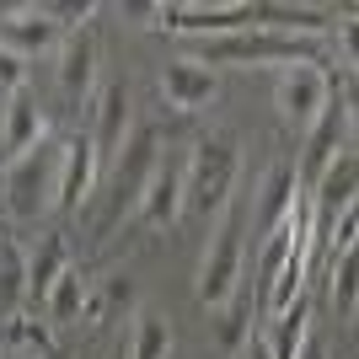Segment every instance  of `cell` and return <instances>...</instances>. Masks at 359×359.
Instances as JSON below:
<instances>
[{
  "instance_id": "obj_1",
  "label": "cell",
  "mask_w": 359,
  "mask_h": 359,
  "mask_svg": "<svg viewBox=\"0 0 359 359\" xmlns=\"http://www.w3.org/2000/svg\"><path fill=\"white\" fill-rule=\"evenodd\" d=\"M236 140L231 135H210L204 145H194V156L182 161V210L210 220L231 204V188H236Z\"/></svg>"
},
{
  "instance_id": "obj_2",
  "label": "cell",
  "mask_w": 359,
  "mask_h": 359,
  "mask_svg": "<svg viewBox=\"0 0 359 359\" xmlns=\"http://www.w3.org/2000/svg\"><path fill=\"white\" fill-rule=\"evenodd\" d=\"M60 156L65 145H32L27 156L6 161V215L11 220H38L60 194Z\"/></svg>"
},
{
  "instance_id": "obj_3",
  "label": "cell",
  "mask_w": 359,
  "mask_h": 359,
  "mask_svg": "<svg viewBox=\"0 0 359 359\" xmlns=\"http://www.w3.org/2000/svg\"><path fill=\"white\" fill-rule=\"evenodd\" d=\"M241 241H247V215L241 204H225L220 225H215L210 247H204V263H198V300L220 311L225 300L236 295V279H241Z\"/></svg>"
},
{
  "instance_id": "obj_4",
  "label": "cell",
  "mask_w": 359,
  "mask_h": 359,
  "mask_svg": "<svg viewBox=\"0 0 359 359\" xmlns=\"http://www.w3.org/2000/svg\"><path fill=\"white\" fill-rule=\"evenodd\" d=\"M156 161H161V135L156 129H135V135L123 140L118 161H113V188H107V215H102V231L118 215L140 210V198H145L150 177H156Z\"/></svg>"
},
{
  "instance_id": "obj_5",
  "label": "cell",
  "mask_w": 359,
  "mask_h": 359,
  "mask_svg": "<svg viewBox=\"0 0 359 359\" xmlns=\"http://www.w3.org/2000/svg\"><path fill=\"white\" fill-rule=\"evenodd\" d=\"M273 102L295 129H311L316 113L332 102V75L322 65H285L279 70V86H273Z\"/></svg>"
},
{
  "instance_id": "obj_6",
  "label": "cell",
  "mask_w": 359,
  "mask_h": 359,
  "mask_svg": "<svg viewBox=\"0 0 359 359\" xmlns=\"http://www.w3.org/2000/svg\"><path fill=\"white\" fill-rule=\"evenodd\" d=\"M129 135H135V91L123 86V81H113V86L102 91V102H97V129H91L97 172L118 161V150H123V140H129Z\"/></svg>"
},
{
  "instance_id": "obj_7",
  "label": "cell",
  "mask_w": 359,
  "mask_h": 359,
  "mask_svg": "<svg viewBox=\"0 0 359 359\" xmlns=\"http://www.w3.org/2000/svg\"><path fill=\"white\" fill-rule=\"evenodd\" d=\"M166 32H198V38H225V32H247L252 27V6L236 0V6H161Z\"/></svg>"
},
{
  "instance_id": "obj_8",
  "label": "cell",
  "mask_w": 359,
  "mask_h": 359,
  "mask_svg": "<svg viewBox=\"0 0 359 359\" xmlns=\"http://www.w3.org/2000/svg\"><path fill=\"white\" fill-rule=\"evenodd\" d=\"M91 182H97V150H91V135H75L65 140V156H60V194H54V210L75 215L81 204L91 198Z\"/></svg>"
},
{
  "instance_id": "obj_9",
  "label": "cell",
  "mask_w": 359,
  "mask_h": 359,
  "mask_svg": "<svg viewBox=\"0 0 359 359\" xmlns=\"http://www.w3.org/2000/svg\"><path fill=\"white\" fill-rule=\"evenodd\" d=\"M91 81H97V27H75L60 48V97L65 102H86Z\"/></svg>"
},
{
  "instance_id": "obj_10",
  "label": "cell",
  "mask_w": 359,
  "mask_h": 359,
  "mask_svg": "<svg viewBox=\"0 0 359 359\" xmlns=\"http://www.w3.org/2000/svg\"><path fill=\"white\" fill-rule=\"evenodd\" d=\"M43 135H48V118H43V107H38V97H32L27 86H22V91H11V102H6V129H0L6 161L27 156L32 145H43Z\"/></svg>"
},
{
  "instance_id": "obj_11",
  "label": "cell",
  "mask_w": 359,
  "mask_h": 359,
  "mask_svg": "<svg viewBox=\"0 0 359 359\" xmlns=\"http://www.w3.org/2000/svg\"><path fill=\"white\" fill-rule=\"evenodd\" d=\"M344 123H348V102H327L322 113H316L311 135H306V156H300V166H295V177H306V182L322 177V166L338 156V129H344Z\"/></svg>"
},
{
  "instance_id": "obj_12",
  "label": "cell",
  "mask_w": 359,
  "mask_h": 359,
  "mask_svg": "<svg viewBox=\"0 0 359 359\" xmlns=\"http://www.w3.org/2000/svg\"><path fill=\"white\" fill-rule=\"evenodd\" d=\"M295 188H300L295 166H290V161H273L269 177H263V188H257V194H263V198H257V231H263V236H273V231L290 220V210L300 204Z\"/></svg>"
},
{
  "instance_id": "obj_13",
  "label": "cell",
  "mask_w": 359,
  "mask_h": 359,
  "mask_svg": "<svg viewBox=\"0 0 359 359\" xmlns=\"http://www.w3.org/2000/svg\"><path fill=\"white\" fill-rule=\"evenodd\" d=\"M161 97L166 107H177V113H194V107H204L215 97V70H204V65L194 60H172L161 75Z\"/></svg>"
},
{
  "instance_id": "obj_14",
  "label": "cell",
  "mask_w": 359,
  "mask_h": 359,
  "mask_svg": "<svg viewBox=\"0 0 359 359\" xmlns=\"http://www.w3.org/2000/svg\"><path fill=\"white\" fill-rule=\"evenodd\" d=\"M54 38H60V27L43 16V6H16V11L0 22V43L11 48V54H22V60L43 54Z\"/></svg>"
},
{
  "instance_id": "obj_15",
  "label": "cell",
  "mask_w": 359,
  "mask_h": 359,
  "mask_svg": "<svg viewBox=\"0 0 359 359\" xmlns=\"http://www.w3.org/2000/svg\"><path fill=\"white\" fill-rule=\"evenodd\" d=\"M177 215H182V166L177 161H156V177H150L145 198H140V220L172 225Z\"/></svg>"
},
{
  "instance_id": "obj_16",
  "label": "cell",
  "mask_w": 359,
  "mask_h": 359,
  "mask_svg": "<svg viewBox=\"0 0 359 359\" xmlns=\"http://www.w3.org/2000/svg\"><path fill=\"white\" fill-rule=\"evenodd\" d=\"M27 300V252L11 236H0V322H16Z\"/></svg>"
},
{
  "instance_id": "obj_17",
  "label": "cell",
  "mask_w": 359,
  "mask_h": 359,
  "mask_svg": "<svg viewBox=\"0 0 359 359\" xmlns=\"http://www.w3.org/2000/svg\"><path fill=\"white\" fill-rule=\"evenodd\" d=\"M70 269V247H65V236H43L38 241V252L27 257V300H38L43 306V295L54 290V279Z\"/></svg>"
},
{
  "instance_id": "obj_18",
  "label": "cell",
  "mask_w": 359,
  "mask_h": 359,
  "mask_svg": "<svg viewBox=\"0 0 359 359\" xmlns=\"http://www.w3.org/2000/svg\"><path fill=\"white\" fill-rule=\"evenodd\" d=\"M43 311L54 327H65V322H81V311H86V279L75 269H65L60 279H54V290L43 295Z\"/></svg>"
},
{
  "instance_id": "obj_19",
  "label": "cell",
  "mask_w": 359,
  "mask_h": 359,
  "mask_svg": "<svg viewBox=\"0 0 359 359\" xmlns=\"http://www.w3.org/2000/svg\"><path fill=\"white\" fill-rule=\"evenodd\" d=\"M172 354V322L161 311H145L135 327V344H129V359H166Z\"/></svg>"
},
{
  "instance_id": "obj_20",
  "label": "cell",
  "mask_w": 359,
  "mask_h": 359,
  "mask_svg": "<svg viewBox=\"0 0 359 359\" xmlns=\"http://www.w3.org/2000/svg\"><path fill=\"white\" fill-rule=\"evenodd\" d=\"M247 338H252V300L236 290V295L220 306V348L241 354V344H247Z\"/></svg>"
},
{
  "instance_id": "obj_21",
  "label": "cell",
  "mask_w": 359,
  "mask_h": 359,
  "mask_svg": "<svg viewBox=\"0 0 359 359\" xmlns=\"http://www.w3.org/2000/svg\"><path fill=\"white\" fill-rule=\"evenodd\" d=\"M327 279H332V306L354 322V311H359V295H354V252H332Z\"/></svg>"
},
{
  "instance_id": "obj_22",
  "label": "cell",
  "mask_w": 359,
  "mask_h": 359,
  "mask_svg": "<svg viewBox=\"0 0 359 359\" xmlns=\"http://www.w3.org/2000/svg\"><path fill=\"white\" fill-rule=\"evenodd\" d=\"M22 86H27V60L0 43V91L11 97V91H22Z\"/></svg>"
},
{
  "instance_id": "obj_23",
  "label": "cell",
  "mask_w": 359,
  "mask_h": 359,
  "mask_svg": "<svg viewBox=\"0 0 359 359\" xmlns=\"http://www.w3.org/2000/svg\"><path fill=\"white\" fill-rule=\"evenodd\" d=\"M123 16H135V22H150V27H156V22H161V6H150V0H129Z\"/></svg>"
},
{
  "instance_id": "obj_24",
  "label": "cell",
  "mask_w": 359,
  "mask_h": 359,
  "mask_svg": "<svg viewBox=\"0 0 359 359\" xmlns=\"http://www.w3.org/2000/svg\"><path fill=\"white\" fill-rule=\"evenodd\" d=\"M241 359H273V354H269V338H263V332H252V338L241 344Z\"/></svg>"
},
{
  "instance_id": "obj_25",
  "label": "cell",
  "mask_w": 359,
  "mask_h": 359,
  "mask_svg": "<svg viewBox=\"0 0 359 359\" xmlns=\"http://www.w3.org/2000/svg\"><path fill=\"white\" fill-rule=\"evenodd\" d=\"M107 359H129V348H113V354H107Z\"/></svg>"
},
{
  "instance_id": "obj_26",
  "label": "cell",
  "mask_w": 359,
  "mask_h": 359,
  "mask_svg": "<svg viewBox=\"0 0 359 359\" xmlns=\"http://www.w3.org/2000/svg\"><path fill=\"white\" fill-rule=\"evenodd\" d=\"M0 359H22V354H6V348H0Z\"/></svg>"
}]
</instances>
